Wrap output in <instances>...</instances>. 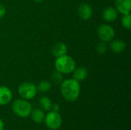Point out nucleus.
I'll return each instance as SVG.
<instances>
[{
  "label": "nucleus",
  "instance_id": "obj_1",
  "mask_svg": "<svg viewBox=\"0 0 131 130\" xmlns=\"http://www.w3.org/2000/svg\"><path fill=\"white\" fill-rule=\"evenodd\" d=\"M61 94L62 97L68 102L76 101L81 93V85L80 82L70 78L64 80L61 84Z\"/></svg>",
  "mask_w": 131,
  "mask_h": 130
},
{
  "label": "nucleus",
  "instance_id": "obj_2",
  "mask_svg": "<svg viewBox=\"0 0 131 130\" xmlns=\"http://www.w3.org/2000/svg\"><path fill=\"white\" fill-rule=\"evenodd\" d=\"M55 70L63 74H68L73 72L76 67V62L74 59L70 55L64 54L63 56L56 57L54 61Z\"/></svg>",
  "mask_w": 131,
  "mask_h": 130
},
{
  "label": "nucleus",
  "instance_id": "obj_3",
  "mask_svg": "<svg viewBox=\"0 0 131 130\" xmlns=\"http://www.w3.org/2000/svg\"><path fill=\"white\" fill-rule=\"evenodd\" d=\"M32 109V106L28 100L22 98L15 100L12 104L13 113L20 118H27L30 116Z\"/></svg>",
  "mask_w": 131,
  "mask_h": 130
},
{
  "label": "nucleus",
  "instance_id": "obj_4",
  "mask_svg": "<svg viewBox=\"0 0 131 130\" xmlns=\"http://www.w3.org/2000/svg\"><path fill=\"white\" fill-rule=\"evenodd\" d=\"M18 93L21 98L30 100L35 97L38 90L36 85L31 82H23L18 88Z\"/></svg>",
  "mask_w": 131,
  "mask_h": 130
},
{
  "label": "nucleus",
  "instance_id": "obj_5",
  "mask_svg": "<svg viewBox=\"0 0 131 130\" xmlns=\"http://www.w3.org/2000/svg\"><path fill=\"white\" fill-rule=\"evenodd\" d=\"M44 122L49 129L58 130L62 126L63 120L59 112L50 110L45 115Z\"/></svg>",
  "mask_w": 131,
  "mask_h": 130
},
{
  "label": "nucleus",
  "instance_id": "obj_6",
  "mask_svg": "<svg viewBox=\"0 0 131 130\" xmlns=\"http://www.w3.org/2000/svg\"><path fill=\"white\" fill-rule=\"evenodd\" d=\"M97 36L101 41L108 43L111 41L115 36L114 28L108 24H102L97 28Z\"/></svg>",
  "mask_w": 131,
  "mask_h": 130
},
{
  "label": "nucleus",
  "instance_id": "obj_7",
  "mask_svg": "<svg viewBox=\"0 0 131 130\" xmlns=\"http://www.w3.org/2000/svg\"><path fill=\"white\" fill-rule=\"evenodd\" d=\"M78 12L79 17L82 20L87 21L91 18V16L93 15V9H92V7L89 4L82 3L80 5Z\"/></svg>",
  "mask_w": 131,
  "mask_h": 130
},
{
  "label": "nucleus",
  "instance_id": "obj_8",
  "mask_svg": "<svg viewBox=\"0 0 131 130\" xmlns=\"http://www.w3.org/2000/svg\"><path fill=\"white\" fill-rule=\"evenodd\" d=\"M12 100V90L5 86H0V106L8 104Z\"/></svg>",
  "mask_w": 131,
  "mask_h": 130
},
{
  "label": "nucleus",
  "instance_id": "obj_9",
  "mask_svg": "<svg viewBox=\"0 0 131 130\" xmlns=\"http://www.w3.org/2000/svg\"><path fill=\"white\" fill-rule=\"evenodd\" d=\"M116 9L118 13L122 15H127L130 13L131 0H116Z\"/></svg>",
  "mask_w": 131,
  "mask_h": 130
},
{
  "label": "nucleus",
  "instance_id": "obj_10",
  "mask_svg": "<svg viewBox=\"0 0 131 130\" xmlns=\"http://www.w3.org/2000/svg\"><path fill=\"white\" fill-rule=\"evenodd\" d=\"M103 18L107 22H114L117 20L118 17V11L115 8H113L111 6L107 7L103 11L102 14Z\"/></svg>",
  "mask_w": 131,
  "mask_h": 130
},
{
  "label": "nucleus",
  "instance_id": "obj_11",
  "mask_svg": "<svg viewBox=\"0 0 131 130\" xmlns=\"http://www.w3.org/2000/svg\"><path fill=\"white\" fill-rule=\"evenodd\" d=\"M51 54L55 57H58L61 56H63L64 54H67L68 52V48L67 45L63 42H57L53 44L51 47Z\"/></svg>",
  "mask_w": 131,
  "mask_h": 130
},
{
  "label": "nucleus",
  "instance_id": "obj_12",
  "mask_svg": "<svg viewBox=\"0 0 131 130\" xmlns=\"http://www.w3.org/2000/svg\"><path fill=\"white\" fill-rule=\"evenodd\" d=\"M72 73H73V78L78 80V82L84 80L88 77V75L87 68L82 66L75 67Z\"/></svg>",
  "mask_w": 131,
  "mask_h": 130
},
{
  "label": "nucleus",
  "instance_id": "obj_13",
  "mask_svg": "<svg viewBox=\"0 0 131 130\" xmlns=\"http://www.w3.org/2000/svg\"><path fill=\"white\" fill-rule=\"evenodd\" d=\"M30 116L31 117V120L35 123L41 124L44 123L45 113V111L42 110L41 108H35V109H32Z\"/></svg>",
  "mask_w": 131,
  "mask_h": 130
},
{
  "label": "nucleus",
  "instance_id": "obj_14",
  "mask_svg": "<svg viewBox=\"0 0 131 130\" xmlns=\"http://www.w3.org/2000/svg\"><path fill=\"white\" fill-rule=\"evenodd\" d=\"M110 48L114 53H121L126 48V43L121 39H113L110 41Z\"/></svg>",
  "mask_w": 131,
  "mask_h": 130
},
{
  "label": "nucleus",
  "instance_id": "obj_15",
  "mask_svg": "<svg viewBox=\"0 0 131 130\" xmlns=\"http://www.w3.org/2000/svg\"><path fill=\"white\" fill-rule=\"evenodd\" d=\"M39 106L40 108L44 110L45 112H48L51 110V106H52V101L51 100L47 97V96H42L39 99Z\"/></svg>",
  "mask_w": 131,
  "mask_h": 130
},
{
  "label": "nucleus",
  "instance_id": "obj_16",
  "mask_svg": "<svg viewBox=\"0 0 131 130\" xmlns=\"http://www.w3.org/2000/svg\"><path fill=\"white\" fill-rule=\"evenodd\" d=\"M36 87H37V90L39 91L40 93H46L51 90L52 85H51V83L48 80H42L38 84Z\"/></svg>",
  "mask_w": 131,
  "mask_h": 130
},
{
  "label": "nucleus",
  "instance_id": "obj_17",
  "mask_svg": "<svg viewBox=\"0 0 131 130\" xmlns=\"http://www.w3.org/2000/svg\"><path fill=\"white\" fill-rule=\"evenodd\" d=\"M51 81L55 84H61L62 83V81L64 80V76L63 74H61V72L58 71V70H54L52 72L51 76Z\"/></svg>",
  "mask_w": 131,
  "mask_h": 130
},
{
  "label": "nucleus",
  "instance_id": "obj_18",
  "mask_svg": "<svg viewBox=\"0 0 131 130\" xmlns=\"http://www.w3.org/2000/svg\"><path fill=\"white\" fill-rule=\"evenodd\" d=\"M121 24L123 27L127 30H130L131 28V16L130 14L123 15L121 18Z\"/></svg>",
  "mask_w": 131,
  "mask_h": 130
},
{
  "label": "nucleus",
  "instance_id": "obj_19",
  "mask_svg": "<svg viewBox=\"0 0 131 130\" xmlns=\"http://www.w3.org/2000/svg\"><path fill=\"white\" fill-rule=\"evenodd\" d=\"M107 44V43L103 42V41L98 43V44H97V47H96V51H97V52L98 54H104V53L107 51V44Z\"/></svg>",
  "mask_w": 131,
  "mask_h": 130
},
{
  "label": "nucleus",
  "instance_id": "obj_20",
  "mask_svg": "<svg viewBox=\"0 0 131 130\" xmlns=\"http://www.w3.org/2000/svg\"><path fill=\"white\" fill-rule=\"evenodd\" d=\"M5 13H6V9L5 6L0 3V19H2L5 15Z\"/></svg>",
  "mask_w": 131,
  "mask_h": 130
},
{
  "label": "nucleus",
  "instance_id": "obj_21",
  "mask_svg": "<svg viewBox=\"0 0 131 130\" xmlns=\"http://www.w3.org/2000/svg\"><path fill=\"white\" fill-rule=\"evenodd\" d=\"M52 111H54V112H59L60 110V105L58 103H52V106H51V110Z\"/></svg>",
  "mask_w": 131,
  "mask_h": 130
},
{
  "label": "nucleus",
  "instance_id": "obj_22",
  "mask_svg": "<svg viewBox=\"0 0 131 130\" xmlns=\"http://www.w3.org/2000/svg\"><path fill=\"white\" fill-rule=\"evenodd\" d=\"M5 129V123L3 122V120L0 118V130Z\"/></svg>",
  "mask_w": 131,
  "mask_h": 130
},
{
  "label": "nucleus",
  "instance_id": "obj_23",
  "mask_svg": "<svg viewBox=\"0 0 131 130\" xmlns=\"http://www.w3.org/2000/svg\"><path fill=\"white\" fill-rule=\"evenodd\" d=\"M33 1L36 3H41L44 0H33Z\"/></svg>",
  "mask_w": 131,
  "mask_h": 130
}]
</instances>
